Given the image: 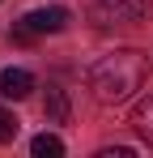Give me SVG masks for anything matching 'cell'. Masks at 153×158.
Wrapping results in <instances>:
<instances>
[{
    "instance_id": "1",
    "label": "cell",
    "mask_w": 153,
    "mask_h": 158,
    "mask_svg": "<svg viewBox=\"0 0 153 158\" xmlns=\"http://www.w3.org/2000/svg\"><path fill=\"white\" fill-rule=\"evenodd\" d=\"M145 77H149V60H145V52L124 47V52L102 56L98 64L89 69V90H94L98 103L115 107V103H128V98L145 85Z\"/></svg>"
},
{
    "instance_id": "2",
    "label": "cell",
    "mask_w": 153,
    "mask_h": 158,
    "mask_svg": "<svg viewBox=\"0 0 153 158\" xmlns=\"http://www.w3.org/2000/svg\"><path fill=\"white\" fill-rule=\"evenodd\" d=\"M89 13L98 26H132L149 13V0H94Z\"/></svg>"
},
{
    "instance_id": "3",
    "label": "cell",
    "mask_w": 153,
    "mask_h": 158,
    "mask_svg": "<svg viewBox=\"0 0 153 158\" xmlns=\"http://www.w3.org/2000/svg\"><path fill=\"white\" fill-rule=\"evenodd\" d=\"M17 26H26L30 34H60V30L68 26V9H64V4H47V9H34V13H26Z\"/></svg>"
},
{
    "instance_id": "4",
    "label": "cell",
    "mask_w": 153,
    "mask_h": 158,
    "mask_svg": "<svg viewBox=\"0 0 153 158\" xmlns=\"http://www.w3.org/2000/svg\"><path fill=\"white\" fill-rule=\"evenodd\" d=\"M34 94V77L26 73V69H0V98H13V103H22Z\"/></svg>"
},
{
    "instance_id": "5",
    "label": "cell",
    "mask_w": 153,
    "mask_h": 158,
    "mask_svg": "<svg viewBox=\"0 0 153 158\" xmlns=\"http://www.w3.org/2000/svg\"><path fill=\"white\" fill-rule=\"evenodd\" d=\"M43 115H47V124H68V94H64L60 85H47Z\"/></svg>"
},
{
    "instance_id": "6",
    "label": "cell",
    "mask_w": 153,
    "mask_h": 158,
    "mask_svg": "<svg viewBox=\"0 0 153 158\" xmlns=\"http://www.w3.org/2000/svg\"><path fill=\"white\" fill-rule=\"evenodd\" d=\"M132 128L153 145V94L145 98V103H136V111H132Z\"/></svg>"
},
{
    "instance_id": "7",
    "label": "cell",
    "mask_w": 153,
    "mask_h": 158,
    "mask_svg": "<svg viewBox=\"0 0 153 158\" xmlns=\"http://www.w3.org/2000/svg\"><path fill=\"white\" fill-rule=\"evenodd\" d=\"M30 150H34V158H60L64 154V141H60L55 132H38V137L30 141Z\"/></svg>"
},
{
    "instance_id": "8",
    "label": "cell",
    "mask_w": 153,
    "mask_h": 158,
    "mask_svg": "<svg viewBox=\"0 0 153 158\" xmlns=\"http://www.w3.org/2000/svg\"><path fill=\"white\" fill-rule=\"evenodd\" d=\"M17 128H22V120H17L13 111H4V107H0V145H9V141L17 137Z\"/></svg>"
},
{
    "instance_id": "9",
    "label": "cell",
    "mask_w": 153,
    "mask_h": 158,
    "mask_svg": "<svg viewBox=\"0 0 153 158\" xmlns=\"http://www.w3.org/2000/svg\"><path fill=\"white\" fill-rule=\"evenodd\" d=\"M98 158H132V145H115V150H98Z\"/></svg>"
}]
</instances>
